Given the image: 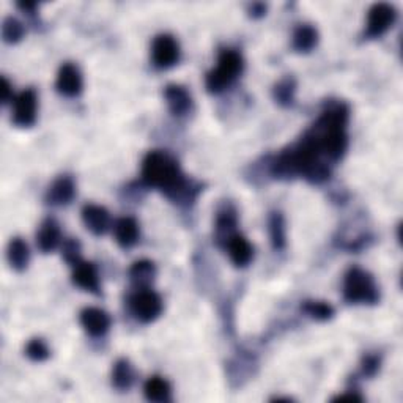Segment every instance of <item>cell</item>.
Here are the masks:
<instances>
[{
  "mask_svg": "<svg viewBox=\"0 0 403 403\" xmlns=\"http://www.w3.org/2000/svg\"><path fill=\"white\" fill-rule=\"evenodd\" d=\"M142 180L175 202H189L195 197L194 188L181 174L180 165L164 152L147 154L142 164Z\"/></svg>",
  "mask_w": 403,
  "mask_h": 403,
  "instance_id": "obj_1",
  "label": "cell"
},
{
  "mask_svg": "<svg viewBox=\"0 0 403 403\" xmlns=\"http://www.w3.org/2000/svg\"><path fill=\"white\" fill-rule=\"evenodd\" d=\"M243 71V57L232 49H224L220 54L216 70L206 74V89L210 93H221Z\"/></svg>",
  "mask_w": 403,
  "mask_h": 403,
  "instance_id": "obj_2",
  "label": "cell"
},
{
  "mask_svg": "<svg viewBox=\"0 0 403 403\" xmlns=\"http://www.w3.org/2000/svg\"><path fill=\"white\" fill-rule=\"evenodd\" d=\"M343 296L351 304H375L378 301V287L364 269L353 268L345 276Z\"/></svg>",
  "mask_w": 403,
  "mask_h": 403,
  "instance_id": "obj_3",
  "label": "cell"
},
{
  "mask_svg": "<svg viewBox=\"0 0 403 403\" xmlns=\"http://www.w3.org/2000/svg\"><path fill=\"white\" fill-rule=\"evenodd\" d=\"M131 310L142 323H150L163 312V301L154 292L142 289L131 298Z\"/></svg>",
  "mask_w": 403,
  "mask_h": 403,
  "instance_id": "obj_4",
  "label": "cell"
},
{
  "mask_svg": "<svg viewBox=\"0 0 403 403\" xmlns=\"http://www.w3.org/2000/svg\"><path fill=\"white\" fill-rule=\"evenodd\" d=\"M397 18V11L389 3H375L368 10L367 19V38H379L394 26Z\"/></svg>",
  "mask_w": 403,
  "mask_h": 403,
  "instance_id": "obj_5",
  "label": "cell"
},
{
  "mask_svg": "<svg viewBox=\"0 0 403 403\" xmlns=\"http://www.w3.org/2000/svg\"><path fill=\"white\" fill-rule=\"evenodd\" d=\"M13 123L21 128H28L37 120V93L28 89L15 98Z\"/></svg>",
  "mask_w": 403,
  "mask_h": 403,
  "instance_id": "obj_6",
  "label": "cell"
},
{
  "mask_svg": "<svg viewBox=\"0 0 403 403\" xmlns=\"http://www.w3.org/2000/svg\"><path fill=\"white\" fill-rule=\"evenodd\" d=\"M152 55L158 68H170L180 59V46L174 37L159 35L153 42Z\"/></svg>",
  "mask_w": 403,
  "mask_h": 403,
  "instance_id": "obj_7",
  "label": "cell"
},
{
  "mask_svg": "<svg viewBox=\"0 0 403 403\" xmlns=\"http://www.w3.org/2000/svg\"><path fill=\"white\" fill-rule=\"evenodd\" d=\"M57 90L65 96H78L82 91V76L78 66H74L73 63H65L62 65L57 74Z\"/></svg>",
  "mask_w": 403,
  "mask_h": 403,
  "instance_id": "obj_8",
  "label": "cell"
},
{
  "mask_svg": "<svg viewBox=\"0 0 403 403\" xmlns=\"http://www.w3.org/2000/svg\"><path fill=\"white\" fill-rule=\"evenodd\" d=\"M73 282L78 287H80V289L95 293V295H100L101 293L100 276H98L95 265L90 262L80 260L78 265H74Z\"/></svg>",
  "mask_w": 403,
  "mask_h": 403,
  "instance_id": "obj_9",
  "label": "cell"
},
{
  "mask_svg": "<svg viewBox=\"0 0 403 403\" xmlns=\"http://www.w3.org/2000/svg\"><path fill=\"white\" fill-rule=\"evenodd\" d=\"M80 323H82L84 330L87 331L91 337H101L107 332L109 326H111V319L105 312V310L89 307L84 309L80 314Z\"/></svg>",
  "mask_w": 403,
  "mask_h": 403,
  "instance_id": "obj_10",
  "label": "cell"
},
{
  "mask_svg": "<svg viewBox=\"0 0 403 403\" xmlns=\"http://www.w3.org/2000/svg\"><path fill=\"white\" fill-rule=\"evenodd\" d=\"M82 221L85 224L91 233L93 235H102L106 233V230L109 229V224H111V217H109V213L106 208L98 205H87L82 210Z\"/></svg>",
  "mask_w": 403,
  "mask_h": 403,
  "instance_id": "obj_11",
  "label": "cell"
},
{
  "mask_svg": "<svg viewBox=\"0 0 403 403\" xmlns=\"http://www.w3.org/2000/svg\"><path fill=\"white\" fill-rule=\"evenodd\" d=\"M226 243L229 256L235 263V267L243 268L246 265H249L252 256H254V249H252L249 241L241 237V235H232Z\"/></svg>",
  "mask_w": 403,
  "mask_h": 403,
  "instance_id": "obj_12",
  "label": "cell"
},
{
  "mask_svg": "<svg viewBox=\"0 0 403 403\" xmlns=\"http://www.w3.org/2000/svg\"><path fill=\"white\" fill-rule=\"evenodd\" d=\"M74 194H76V188H74L71 178L62 177L49 188L46 200L51 205H68L74 199Z\"/></svg>",
  "mask_w": 403,
  "mask_h": 403,
  "instance_id": "obj_13",
  "label": "cell"
},
{
  "mask_svg": "<svg viewBox=\"0 0 403 403\" xmlns=\"http://www.w3.org/2000/svg\"><path fill=\"white\" fill-rule=\"evenodd\" d=\"M164 96L167 100V105H169L170 112L174 115H184L188 114V111H191V106H192V100L191 96L186 90L180 85H169V87L165 89L164 91Z\"/></svg>",
  "mask_w": 403,
  "mask_h": 403,
  "instance_id": "obj_14",
  "label": "cell"
},
{
  "mask_svg": "<svg viewBox=\"0 0 403 403\" xmlns=\"http://www.w3.org/2000/svg\"><path fill=\"white\" fill-rule=\"evenodd\" d=\"M37 244L44 254L53 252L60 244V229L54 220H48L42 224L37 233Z\"/></svg>",
  "mask_w": 403,
  "mask_h": 403,
  "instance_id": "obj_15",
  "label": "cell"
},
{
  "mask_svg": "<svg viewBox=\"0 0 403 403\" xmlns=\"http://www.w3.org/2000/svg\"><path fill=\"white\" fill-rule=\"evenodd\" d=\"M115 240L122 247H131L137 243L139 238V226L132 217H122L114 226Z\"/></svg>",
  "mask_w": 403,
  "mask_h": 403,
  "instance_id": "obj_16",
  "label": "cell"
},
{
  "mask_svg": "<svg viewBox=\"0 0 403 403\" xmlns=\"http://www.w3.org/2000/svg\"><path fill=\"white\" fill-rule=\"evenodd\" d=\"M129 276L132 284L139 289H148V285L152 284L154 276H156V268H154L153 262L150 260H139L132 265L129 269Z\"/></svg>",
  "mask_w": 403,
  "mask_h": 403,
  "instance_id": "obj_17",
  "label": "cell"
},
{
  "mask_svg": "<svg viewBox=\"0 0 403 403\" xmlns=\"http://www.w3.org/2000/svg\"><path fill=\"white\" fill-rule=\"evenodd\" d=\"M316 43H319V32L316 28L304 24L299 26L295 30V35H293V48H295L298 53H310Z\"/></svg>",
  "mask_w": 403,
  "mask_h": 403,
  "instance_id": "obj_18",
  "label": "cell"
},
{
  "mask_svg": "<svg viewBox=\"0 0 403 403\" xmlns=\"http://www.w3.org/2000/svg\"><path fill=\"white\" fill-rule=\"evenodd\" d=\"M30 260V252H28L27 244L21 238L11 240L8 246V262L11 268H15L16 271H24Z\"/></svg>",
  "mask_w": 403,
  "mask_h": 403,
  "instance_id": "obj_19",
  "label": "cell"
},
{
  "mask_svg": "<svg viewBox=\"0 0 403 403\" xmlns=\"http://www.w3.org/2000/svg\"><path fill=\"white\" fill-rule=\"evenodd\" d=\"M143 394L150 402H167L170 399V384L161 377H152L143 386Z\"/></svg>",
  "mask_w": 403,
  "mask_h": 403,
  "instance_id": "obj_20",
  "label": "cell"
},
{
  "mask_svg": "<svg viewBox=\"0 0 403 403\" xmlns=\"http://www.w3.org/2000/svg\"><path fill=\"white\" fill-rule=\"evenodd\" d=\"M132 379H134V373H132L129 362L126 359L117 361V364L114 366L112 372V382L115 384V388L128 389L132 384Z\"/></svg>",
  "mask_w": 403,
  "mask_h": 403,
  "instance_id": "obj_21",
  "label": "cell"
},
{
  "mask_svg": "<svg viewBox=\"0 0 403 403\" xmlns=\"http://www.w3.org/2000/svg\"><path fill=\"white\" fill-rule=\"evenodd\" d=\"M269 235H271V243L274 249H284L285 247V222L284 216L280 213H273L269 220Z\"/></svg>",
  "mask_w": 403,
  "mask_h": 403,
  "instance_id": "obj_22",
  "label": "cell"
},
{
  "mask_svg": "<svg viewBox=\"0 0 403 403\" xmlns=\"http://www.w3.org/2000/svg\"><path fill=\"white\" fill-rule=\"evenodd\" d=\"M295 90L296 84L292 78H287L274 87V100L282 106H292L293 100H295Z\"/></svg>",
  "mask_w": 403,
  "mask_h": 403,
  "instance_id": "obj_23",
  "label": "cell"
},
{
  "mask_svg": "<svg viewBox=\"0 0 403 403\" xmlns=\"http://www.w3.org/2000/svg\"><path fill=\"white\" fill-rule=\"evenodd\" d=\"M24 33H26V28L18 19L7 18L3 21L2 37L5 39V43H8V44L18 43L21 42L22 37H24Z\"/></svg>",
  "mask_w": 403,
  "mask_h": 403,
  "instance_id": "obj_24",
  "label": "cell"
},
{
  "mask_svg": "<svg viewBox=\"0 0 403 403\" xmlns=\"http://www.w3.org/2000/svg\"><path fill=\"white\" fill-rule=\"evenodd\" d=\"M303 310L309 316H312V319L321 320V321L330 320L331 316L334 315V310H332V307L330 306V304L320 303V301H307L303 306Z\"/></svg>",
  "mask_w": 403,
  "mask_h": 403,
  "instance_id": "obj_25",
  "label": "cell"
},
{
  "mask_svg": "<svg viewBox=\"0 0 403 403\" xmlns=\"http://www.w3.org/2000/svg\"><path fill=\"white\" fill-rule=\"evenodd\" d=\"M26 355L35 362H42L49 358V348L42 339H33V341L28 342L26 348Z\"/></svg>",
  "mask_w": 403,
  "mask_h": 403,
  "instance_id": "obj_26",
  "label": "cell"
},
{
  "mask_svg": "<svg viewBox=\"0 0 403 403\" xmlns=\"http://www.w3.org/2000/svg\"><path fill=\"white\" fill-rule=\"evenodd\" d=\"M63 258L70 263V265H78L80 262V244L76 240H68L63 243V249H62Z\"/></svg>",
  "mask_w": 403,
  "mask_h": 403,
  "instance_id": "obj_27",
  "label": "cell"
},
{
  "mask_svg": "<svg viewBox=\"0 0 403 403\" xmlns=\"http://www.w3.org/2000/svg\"><path fill=\"white\" fill-rule=\"evenodd\" d=\"M379 368V359L377 356H366L362 361V373L367 377H373Z\"/></svg>",
  "mask_w": 403,
  "mask_h": 403,
  "instance_id": "obj_28",
  "label": "cell"
},
{
  "mask_svg": "<svg viewBox=\"0 0 403 403\" xmlns=\"http://www.w3.org/2000/svg\"><path fill=\"white\" fill-rule=\"evenodd\" d=\"M0 91H2V101L8 102L11 96V85L7 80V78H2V85H0Z\"/></svg>",
  "mask_w": 403,
  "mask_h": 403,
  "instance_id": "obj_29",
  "label": "cell"
},
{
  "mask_svg": "<svg viewBox=\"0 0 403 403\" xmlns=\"http://www.w3.org/2000/svg\"><path fill=\"white\" fill-rule=\"evenodd\" d=\"M251 11H252V16L254 18H260V16L265 15V11H267V5H263V3H256V5H252L251 7Z\"/></svg>",
  "mask_w": 403,
  "mask_h": 403,
  "instance_id": "obj_30",
  "label": "cell"
},
{
  "mask_svg": "<svg viewBox=\"0 0 403 403\" xmlns=\"http://www.w3.org/2000/svg\"><path fill=\"white\" fill-rule=\"evenodd\" d=\"M334 400H339V402H345V400H350V402H361L362 397L356 395V394H343V395H339L336 397Z\"/></svg>",
  "mask_w": 403,
  "mask_h": 403,
  "instance_id": "obj_31",
  "label": "cell"
},
{
  "mask_svg": "<svg viewBox=\"0 0 403 403\" xmlns=\"http://www.w3.org/2000/svg\"><path fill=\"white\" fill-rule=\"evenodd\" d=\"M18 7L21 8V10H24V11H32L37 8V3L35 2H26V3H18Z\"/></svg>",
  "mask_w": 403,
  "mask_h": 403,
  "instance_id": "obj_32",
  "label": "cell"
}]
</instances>
